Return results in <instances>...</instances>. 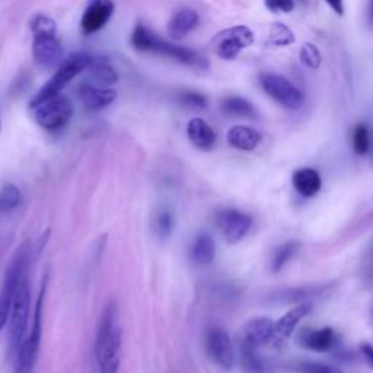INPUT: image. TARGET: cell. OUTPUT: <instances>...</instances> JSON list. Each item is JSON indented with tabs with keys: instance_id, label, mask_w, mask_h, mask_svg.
<instances>
[{
	"instance_id": "obj_4",
	"label": "cell",
	"mask_w": 373,
	"mask_h": 373,
	"mask_svg": "<svg viewBox=\"0 0 373 373\" xmlns=\"http://www.w3.org/2000/svg\"><path fill=\"white\" fill-rule=\"evenodd\" d=\"M92 61H94V57L83 52L73 53L69 57H66L58 65V69L56 70L53 76L48 79V82L31 99L30 105L39 104L44 101V99L61 94V91H63L66 86L78 76V74H81L82 72H86V69L92 65Z\"/></svg>"
},
{
	"instance_id": "obj_40",
	"label": "cell",
	"mask_w": 373,
	"mask_h": 373,
	"mask_svg": "<svg viewBox=\"0 0 373 373\" xmlns=\"http://www.w3.org/2000/svg\"><path fill=\"white\" fill-rule=\"evenodd\" d=\"M370 149H372V155H373V139H372V147Z\"/></svg>"
},
{
	"instance_id": "obj_17",
	"label": "cell",
	"mask_w": 373,
	"mask_h": 373,
	"mask_svg": "<svg viewBox=\"0 0 373 373\" xmlns=\"http://www.w3.org/2000/svg\"><path fill=\"white\" fill-rule=\"evenodd\" d=\"M339 341V334L332 328L308 330L301 335V345L310 352L326 353L335 347Z\"/></svg>"
},
{
	"instance_id": "obj_38",
	"label": "cell",
	"mask_w": 373,
	"mask_h": 373,
	"mask_svg": "<svg viewBox=\"0 0 373 373\" xmlns=\"http://www.w3.org/2000/svg\"><path fill=\"white\" fill-rule=\"evenodd\" d=\"M326 3L334 10V14H337L339 17L344 15V3H343V0H326Z\"/></svg>"
},
{
	"instance_id": "obj_23",
	"label": "cell",
	"mask_w": 373,
	"mask_h": 373,
	"mask_svg": "<svg viewBox=\"0 0 373 373\" xmlns=\"http://www.w3.org/2000/svg\"><path fill=\"white\" fill-rule=\"evenodd\" d=\"M216 244L206 232L197 235L191 245V259L198 266H207L215 259Z\"/></svg>"
},
{
	"instance_id": "obj_26",
	"label": "cell",
	"mask_w": 373,
	"mask_h": 373,
	"mask_svg": "<svg viewBox=\"0 0 373 373\" xmlns=\"http://www.w3.org/2000/svg\"><path fill=\"white\" fill-rule=\"evenodd\" d=\"M175 226V217L169 209H159L153 217V231L159 239H168Z\"/></svg>"
},
{
	"instance_id": "obj_27",
	"label": "cell",
	"mask_w": 373,
	"mask_h": 373,
	"mask_svg": "<svg viewBox=\"0 0 373 373\" xmlns=\"http://www.w3.org/2000/svg\"><path fill=\"white\" fill-rule=\"evenodd\" d=\"M241 362L245 373H264L266 370L263 359L258 356L255 347L244 343H241Z\"/></svg>"
},
{
	"instance_id": "obj_31",
	"label": "cell",
	"mask_w": 373,
	"mask_h": 373,
	"mask_svg": "<svg viewBox=\"0 0 373 373\" xmlns=\"http://www.w3.org/2000/svg\"><path fill=\"white\" fill-rule=\"evenodd\" d=\"M21 203V190L14 184H6L0 190V213L14 210Z\"/></svg>"
},
{
	"instance_id": "obj_16",
	"label": "cell",
	"mask_w": 373,
	"mask_h": 373,
	"mask_svg": "<svg viewBox=\"0 0 373 373\" xmlns=\"http://www.w3.org/2000/svg\"><path fill=\"white\" fill-rule=\"evenodd\" d=\"M273 334H275V322H273V319L267 317H258L246 322V326L242 330L241 343L258 349L261 344H266L273 339Z\"/></svg>"
},
{
	"instance_id": "obj_24",
	"label": "cell",
	"mask_w": 373,
	"mask_h": 373,
	"mask_svg": "<svg viewBox=\"0 0 373 373\" xmlns=\"http://www.w3.org/2000/svg\"><path fill=\"white\" fill-rule=\"evenodd\" d=\"M222 113L232 118H255L257 109L254 105L242 96L231 95L223 99L220 104Z\"/></svg>"
},
{
	"instance_id": "obj_30",
	"label": "cell",
	"mask_w": 373,
	"mask_h": 373,
	"mask_svg": "<svg viewBox=\"0 0 373 373\" xmlns=\"http://www.w3.org/2000/svg\"><path fill=\"white\" fill-rule=\"evenodd\" d=\"M322 289L321 288H309V286H305V288H296V289H288L283 290L277 295V297H275L276 301L279 302H301L305 299H309V297L317 296Z\"/></svg>"
},
{
	"instance_id": "obj_14",
	"label": "cell",
	"mask_w": 373,
	"mask_h": 373,
	"mask_svg": "<svg viewBox=\"0 0 373 373\" xmlns=\"http://www.w3.org/2000/svg\"><path fill=\"white\" fill-rule=\"evenodd\" d=\"M79 99L86 111L96 113V111L105 109L117 99V91L111 88H101V86L85 82L78 89Z\"/></svg>"
},
{
	"instance_id": "obj_3",
	"label": "cell",
	"mask_w": 373,
	"mask_h": 373,
	"mask_svg": "<svg viewBox=\"0 0 373 373\" xmlns=\"http://www.w3.org/2000/svg\"><path fill=\"white\" fill-rule=\"evenodd\" d=\"M30 244H23L17 250L14 258H12L10 264L5 273V279L0 288V330H3L6 322L9 321L12 305H14L15 295L18 290V286L23 276H27L28 264H30Z\"/></svg>"
},
{
	"instance_id": "obj_6",
	"label": "cell",
	"mask_w": 373,
	"mask_h": 373,
	"mask_svg": "<svg viewBox=\"0 0 373 373\" xmlns=\"http://www.w3.org/2000/svg\"><path fill=\"white\" fill-rule=\"evenodd\" d=\"M30 109L35 122L47 131L63 130L73 117V105L63 94L30 105Z\"/></svg>"
},
{
	"instance_id": "obj_35",
	"label": "cell",
	"mask_w": 373,
	"mask_h": 373,
	"mask_svg": "<svg viewBox=\"0 0 373 373\" xmlns=\"http://www.w3.org/2000/svg\"><path fill=\"white\" fill-rule=\"evenodd\" d=\"M302 373H343L339 367H334L321 362H303L299 365Z\"/></svg>"
},
{
	"instance_id": "obj_7",
	"label": "cell",
	"mask_w": 373,
	"mask_h": 373,
	"mask_svg": "<svg viewBox=\"0 0 373 373\" xmlns=\"http://www.w3.org/2000/svg\"><path fill=\"white\" fill-rule=\"evenodd\" d=\"M258 82L271 99L286 109H299L305 104V94L295 86L288 78L279 73L261 72L258 74Z\"/></svg>"
},
{
	"instance_id": "obj_5",
	"label": "cell",
	"mask_w": 373,
	"mask_h": 373,
	"mask_svg": "<svg viewBox=\"0 0 373 373\" xmlns=\"http://www.w3.org/2000/svg\"><path fill=\"white\" fill-rule=\"evenodd\" d=\"M45 290H47V276L41 283V289L39 299H36L35 309H34V319L30 335L23 340L22 345L17 353V365L14 373H31L36 357H39L40 344H41V334H43V306L45 299Z\"/></svg>"
},
{
	"instance_id": "obj_28",
	"label": "cell",
	"mask_w": 373,
	"mask_h": 373,
	"mask_svg": "<svg viewBox=\"0 0 373 373\" xmlns=\"http://www.w3.org/2000/svg\"><path fill=\"white\" fill-rule=\"evenodd\" d=\"M297 250H299V244L297 242H286V244L280 245L277 250L273 253L271 271L279 273L295 257Z\"/></svg>"
},
{
	"instance_id": "obj_37",
	"label": "cell",
	"mask_w": 373,
	"mask_h": 373,
	"mask_svg": "<svg viewBox=\"0 0 373 373\" xmlns=\"http://www.w3.org/2000/svg\"><path fill=\"white\" fill-rule=\"evenodd\" d=\"M360 353H362L363 359L366 360L367 366L373 369V345L369 343H363L360 345Z\"/></svg>"
},
{
	"instance_id": "obj_9",
	"label": "cell",
	"mask_w": 373,
	"mask_h": 373,
	"mask_svg": "<svg viewBox=\"0 0 373 373\" xmlns=\"http://www.w3.org/2000/svg\"><path fill=\"white\" fill-rule=\"evenodd\" d=\"M254 44V32L245 25H236L217 32L210 41L213 53L223 60H235Z\"/></svg>"
},
{
	"instance_id": "obj_33",
	"label": "cell",
	"mask_w": 373,
	"mask_h": 373,
	"mask_svg": "<svg viewBox=\"0 0 373 373\" xmlns=\"http://www.w3.org/2000/svg\"><path fill=\"white\" fill-rule=\"evenodd\" d=\"M299 57H301L302 63H303L308 69L317 70V69L321 67L322 56H321V53H319L318 47L314 45V44H310V43L303 44V47L301 48V52H299Z\"/></svg>"
},
{
	"instance_id": "obj_18",
	"label": "cell",
	"mask_w": 373,
	"mask_h": 373,
	"mask_svg": "<svg viewBox=\"0 0 373 373\" xmlns=\"http://www.w3.org/2000/svg\"><path fill=\"white\" fill-rule=\"evenodd\" d=\"M186 136L191 145L200 151H211L216 145V133L203 118H193L186 124Z\"/></svg>"
},
{
	"instance_id": "obj_41",
	"label": "cell",
	"mask_w": 373,
	"mask_h": 373,
	"mask_svg": "<svg viewBox=\"0 0 373 373\" xmlns=\"http://www.w3.org/2000/svg\"><path fill=\"white\" fill-rule=\"evenodd\" d=\"M0 130H2V120H0Z\"/></svg>"
},
{
	"instance_id": "obj_20",
	"label": "cell",
	"mask_w": 373,
	"mask_h": 373,
	"mask_svg": "<svg viewBox=\"0 0 373 373\" xmlns=\"http://www.w3.org/2000/svg\"><path fill=\"white\" fill-rule=\"evenodd\" d=\"M261 139H263L261 133L248 126H233L226 134L228 143L242 152L254 151L261 143Z\"/></svg>"
},
{
	"instance_id": "obj_15",
	"label": "cell",
	"mask_w": 373,
	"mask_h": 373,
	"mask_svg": "<svg viewBox=\"0 0 373 373\" xmlns=\"http://www.w3.org/2000/svg\"><path fill=\"white\" fill-rule=\"evenodd\" d=\"M312 310V305L310 303H301L290 309L288 314H284L276 324H275V334H273V343L276 345H281L290 339L292 332L297 327V324Z\"/></svg>"
},
{
	"instance_id": "obj_25",
	"label": "cell",
	"mask_w": 373,
	"mask_h": 373,
	"mask_svg": "<svg viewBox=\"0 0 373 373\" xmlns=\"http://www.w3.org/2000/svg\"><path fill=\"white\" fill-rule=\"evenodd\" d=\"M372 130L365 122H359L352 131V146L357 155H366L372 147Z\"/></svg>"
},
{
	"instance_id": "obj_2",
	"label": "cell",
	"mask_w": 373,
	"mask_h": 373,
	"mask_svg": "<svg viewBox=\"0 0 373 373\" xmlns=\"http://www.w3.org/2000/svg\"><path fill=\"white\" fill-rule=\"evenodd\" d=\"M121 330L117 326V305L109 301L98 321L95 337V359L98 366L120 363Z\"/></svg>"
},
{
	"instance_id": "obj_1",
	"label": "cell",
	"mask_w": 373,
	"mask_h": 373,
	"mask_svg": "<svg viewBox=\"0 0 373 373\" xmlns=\"http://www.w3.org/2000/svg\"><path fill=\"white\" fill-rule=\"evenodd\" d=\"M131 45L134 50L142 53H152L171 58L180 65L197 70H207L209 60L198 52L189 47L178 45L160 39L152 30H149L145 25L139 23L131 32Z\"/></svg>"
},
{
	"instance_id": "obj_36",
	"label": "cell",
	"mask_w": 373,
	"mask_h": 373,
	"mask_svg": "<svg viewBox=\"0 0 373 373\" xmlns=\"http://www.w3.org/2000/svg\"><path fill=\"white\" fill-rule=\"evenodd\" d=\"M264 3L273 14H289L295 8L293 0H264Z\"/></svg>"
},
{
	"instance_id": "obj_39",
	"label": "cell",
	"mask_w": 373,
	"mask_h": 373,
	"mask_svg": "<svg viewBox=\"0 0 373 373\" xmlns=\"http://www.w3.org/2000/svg\"><path fill=\"white\" fill-rule=\"evenodd\" d=\"M367 21L373 28V0H369V10H367Z\"/></svg>"
},
{
	"instance_id": "obj_22",
	"label": "cell",
	"mask_w": 373,
	"mask_h": 373,
	"mask_svg": "<svg viewBox=\"0 0 373 373\" xmlns=\"http://www.w3.org/2000/svg\"><path fill=\"white\" fill-rule=\"evenodd\" d=\"M86 72H88L89 78L88 82L96 86H101V88H111V86L118 82L117 70L103 60L94 58L92 65L86 69Z\"/></svg>"
},
{
	"instance_id": "obj_29",
	"label": "cell",
	"mask_w": 373,
	"mask_h": 373,
	"mask_svg": "<svg viewBox=\"0 0 373 373\" xmlns=\"http://www.w3.org/2000/svg\"><path fill=\"white\" fill-rule=\"evenodd\" d=\"M296 41L293 31L288 27L286 23L281 22H275L273 23V27L270 30V35H268V44L275 45V47H286L290 45Z\"/></svg>"
},
{
	"instance_id": "obj_32",
	"label": "cell",
	"mask_w": 373,
	"mask_h": 373,
	"mask_svg": "<svg viewBox=\"0 0 373 373\" xmlns=\"http://www.w3.org/2000/svg\"><path fill=\"white\" fill-rule=\"evenodd\" d=\"M178 101L184 108L202 111L207 107V96L195 91H184L178 95Z\"/></svg>"
},
{
	"instance_id": "obj_8",
	"label": "cell",
	"mask_w": 373,
	"mask_h": 373,
	"mask_svg": "<svg viewBox=\"0 0 373 373\" xmlns=\"http://www.w3.org/2000/svg\"><path fill=\"white\" fill-rule=\"evenodd\" d=\"M30 281L28 275L23 276L21 280L18 290L14 299V305H12L10 310V350L14 353H18L19 347L22 345L25 340V332L28 328V319H30Z\"/></svg>"
},
{
	"instance_id": "obj_19",
	"label": "cell",
	"mask_w": 373,
	"mask_h": 373,
	"mask_svg": "<svg viewBox=\"0 0 373 373\" xmlns=\"http://www.w3.org/2000/svg\"><path fill=\"white\" fill-rule=\"evenodd\" d=\"M198 23H200V17L193 9H182L173 14L168 22V35L172 40H182L194 31Z\"/></svg>"
},
{
	"instance_id": "obj_10",
	"label": "cell",
	"mask_w": 373,
	"mask_h": 373,
	"mask_svg": "<svg viewBox=\"0 0 373 373\" xmlns=\"http://www.w3.org/2000/svg\"><path fill=\"white\" fill-rule=\"evenodd\" d=\"M216 225L228 244L242 241L253 226V217L236 209H223L217 211Z\"/></svg>"
},
{
	"instance_id": "obj_21",
	"label": "cell",
	"mask_w": 373,
	"mask_h": 373,
	"mask_svg": "<svg viewBox=\"0 0 373 373\" xmlns=\"http://www.w3.org/2000/svg\"><path fill=\"white\" fill-rule=\"evenodd\" d=\"M292 184L295 190L303 197H314L319 193L322 180L314 168H301L293 172Z\"/></svg>"
},
{
	"instance_id": "obj_34",
	"label": "cell",
	"mask_w": 373,
	"mask_h": 373,
	"mask_svg": "<svg viewBox=\"0 0 373 373\" xmlns=\"http://www.w3.org/2000/svg\"><path fill=\"white\" fill-rule=\"evenodd\" d=\"M30 27H31V31L32 34H40V32H56L57 27H56V22L48 18L45 15H35L31 22H30Z\"/></svg>"
},
{
	"instance_id": "obj_13",
	"label": "cell",
	"mask_w": 373,
	"mask_h": 373,
	"mask_svg": "<svg viewBox=\"0 0 373 373\" xmlns=\"http://www.w3.org/2000/svg\"><path fill=\"white\" fill-rule=\"evenodd\" d=\"M32 54L36 63L41 66L52 67L63 61V48L57 40L56 32H40L34 34Z\"/></svg>"
},
{
	"instance_id": "obj_12",
	"label": "cell",
	"mask_w": 373,
	"mask_h": 373,
	"mask_svg": "<svg viewBox=\"0 0 373 373\" xmlns=\"http://www.w3.org/2000/svg\"><path fill=\"white\" fill-rule=\"evenodd\" d=\"M114 9L116 6L113 0H89L81 19L82 32L85 35H92L101 31L113 18Z\"/></svg>"
},
{
	"instance_id": "obj_11",
	"label": "cell",
	"mask_w": 373,
	"mask_h": 373,
	"mask_svg": "<svg viewBox=\"0 0 373 373\" xmlns=\"http://www.w3.org/2000/svg\"><path fill=\"white\" fill-rule=\"evenodd\" d=\"M204 347L211 362L223 370L233 367V347L229 334L220 327H210L206 331Z\"/></svg>"
}]
</instances>
